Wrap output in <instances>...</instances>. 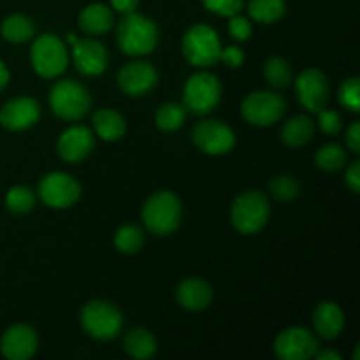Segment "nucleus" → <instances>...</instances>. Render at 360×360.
Wrapping results in <instances>:
<instances>
[{
    "mask_svg": "<svg viewBox=\"0 0 360 360\" xmlns=\"http://www.w3.org/2000/svg\"><path fill=\"white\" fill-rule=\"evenodd\" d=\"M183 56L197 69H210L220 62L221 42L217 30L206 23H197L181 39Z\"/></svg>",
    "mask_w": 360,
    "mask_h": 360,
    "instance_id": "39448f33",
    "label": "nucleus"
},
{
    "mask_svg": "<svg viewBox=\"0 0 360 360\" xmlns=\"http://www.w3.org/2000/svg\"><path fill=\"white\" fill-rule=\"evenodd\" d=\"M313 329L319 338L333 341L345 329V313L334 301H322L313 311Z\"/></svg>",
    "mask_w": 360,
    "mask_h": 360,
    "instance_id": "aec40b11",
    "label": "nucleus"
},
{
    "mask_svg": "<svg viewBox=\"0 0 360 360\" xmlns=\"http://www.w3.org/2000/svg\"><path fill=\"white\" fill-rule=\"evenodd\" d=\"M95 148L94 130L84 125H72L60 134L56 153L67 164H79Z\"/></svg>",
    "mask_w": 360,
    "mask_h": 360,
    "instance_id": "f3484780",
    "label": "nucleus"
},
{
    "mask_svg": "<svg viewBox=\"0 0 360 360\" xmlns=\"http://www.w3.org/2000/svg\"><path fill=\"white\" fill-rule=\"evenodd\" d=\"M338 101L345 109L352 112L360 111V81L359 77H348L338 90Z\"/></svg>",
    "mask_w": 360,
    "mask_h": 360,
    "instance_id": "473e14b6",
    "label": "nucleus"
},
{
    "mask_svg": "<svg viewBox=\"0 0 360 360\" xmlns=\"http://www.w3.org/2000/svg\"><path fill=\"white\" fill-rule=\"evenodd\" d=\"M192 141L202 153L218 157L229 153L236 146V134L221 120H202L193 125Z\"/></svg>",
    "mask_w": 360,
    "mask_h": 360,
    "instance_id": "9b49d317",
    "label": "nucleus"
},
{
    "mask_svg": "<svg viewBox=\"0 0 360 360\" xmlns=\"http://www.w3.org/2000/svg\"><path fill=\"white\" fill-rule=\"evenodd\" d=\"M74 67L83 76H101L109 65V55L105 46L95 37L77 39L70 49Z\"/></svg>",
    "mask_w": 360,
    "mask_h": 360,
    "instance_id": "2eb2a0df",
    "label": "nucleus"
},
{
    "mask_svg": "<svg viewBox=\"0 0 360 360\" xmlns=\"http://www.w3.org/2000/svg\"><path fill=\"white\" fill-rule=\"evenodd\" d=\"M348 151L341 144L329 143L319 148L315 153V164L326 172H338L347 165Z\"/></svg>",
    "mask_w": 360,
    "mask_h": 360,
    "instance_id": "c85d7f7f",
    "label": "nucleus"
},
{
    "mask_svg": "<svg viewBox=\"0 0 360 360\" xmlns=\"http://www.w3.org/2000/svg\"><path fill=\"white\" fill-rule=\"evenodd\" d=\"M9 81H11L9 69H7L6 63H4L2 60H0V91H2L4 88L7 86V84H9Z\"/></svg>",
    "mask_w": 360,
    "mask_h": 360,
    "instance_id": "79ce46f5",
    "label": "nucleus"
},
{
    "mask_svg": "<svg viewBox=\"0 0 360 360\" xmlns=\"http://www.w3.org/2000/svg\"><path fill=\"white\" fill-rule=\"evenodd\" d=\"M287 13L285 0H250L248 14L253 21L271 25L280 21Z\"/></svg>",
    "mask_w": 360,
    "mask_h": 360,
    "instance_id": "a878e982",
    "label": "nucleus"
},
{
    "mask_svg": "<svg viewBox=\"0 0 360 360\" xmlns=\"http://www.w3.org/2000/svg\"><path fill=\"white\" fill-rule=\"evenodd\" d=\"M49 108L65 122H79L90 112L91 95L76 79H60L49 90Z\"/></svg>",
    "mask_w": 360,
    "mask_h": 360,
    "instance_id": "20e7f679",
    "label": "nucleus"
},
{
    "mask_svg": "<svg viewBox=\"0 0 360 360\" xmlns=\"http://www.w3.org/2000/svg\"><path fill=\"white\" fill-rule=\"evenodd\" d=\"M313 359H316V360H341V355L338 354V352H334V350H330V348H326V350H316V354H315V357Z\"/></svg>",
    "mask_w": 360,
    "mask_h": 360,
    "instance_id": "a19ab883",
    "label": "nucleus"
},
{
    "mask_svg": "<svg viewBox=\"0 0 360 360\" xmlns=\"http://www.w3.org/2000/svg\"><path fill=\"white\" fill-rule=\"evenodd\" d=\"M359 352H360V345L355 347V352H354V360H359Z\"/></svg>",
    "mask_w": 360,
    "mask_h": 360,
    "instance_id": "c03bdc74",
    "label": "nucleus"
},
{
    "mask_svg": "<svg viewBox=\"0 0 360 360\" xmlns=\"http://www.w3.org/2000/svg\"><path fill=\"white\" fill-rule=\"evenodd\" d=\"M30 63L35 74L44 79L62 76L69 67V51L65 42L55 34L37 35L32 42Z\"/></svg>",
    "mask_w": 360,
    "mask_h": 360,
    "instance_id": "0eeeda50",
    "label": "nucleus"
},
{
    "mask_svg": "<svg viewBox=\"0 0 360 360\" xmlns=\"http://www.w3.org/2000/svg\"><path fill=\"white\" fill-rule=\"evenodd\" d=\"M141 217H143V224L150 234L158 236V238L169 236L178 231L179 224H181V200L171 190H158L146 199Z\"/></svg>",
    "mask_w": 360,
    "mask_h": 360,
    "instance_id": "f03ea898",
    "label": "nucleus"
},
{
    "mask_svg": "<svg viewBox=\"0 0 360 360\" xmlns=\"http://www.w3.org/2000/svg\"><path fill=\"white\" fill-rule=\"evenodd\" d=\"M221 101V84L206 69L193 72L183 86V108L186 112L204 116L213 111Z\"/></svg>",
    "mask_w": 360,
    "mask_h": 360,
    "instance_id": "6e6552de",
    "label": "nucleus"
},
{
    "mask_svg": "<svg viewBox=\"0 0 360 360\" xmlns=\"http://www.w3.org/2000/svg\"><path fill=\"white\" fill-rule=\"evenodd\" d=\"M292 83L295 88V97L302 108L311 112L326 108L330 95V83L322 70L309 67L299 72V76Z\"/></svg>",
    "mask_w": 360,
    "mask_h": 360,
    "instance_id": "ddd939ff",
    "label": "nucleus"
},
{
    "mask_svg": "<svg viewBox=\"0 0 360 360\" xmlns=\"http://www.w3.org/2000/svg\"><path fill=\"white\" fill-rule=\"evenodd\" d=\"M79 28L88 35H102L109 32L115 25V14H112L111 7L105 4L94 2L88 4L77 18Z\"/></svg>",
    "mask_w": 360,
    "mask_h": 360,
    "instance_id": "4be33fe9",
    "label": "nucleus"
},
{
    "mask_svg": "<svg viewBox=\"0 0 360 360\" xmlns=\"http://www.w3.org/2000/svg\"><path fill=\"white\" fill-rule=\"evenodd\" d=\"M41 118V104L34 97L9 98L0 108V125L11 132H20L34 127Z\"/></svg>",
    "mask_w": 360,
    "mask_h": 360,
    "instance_id": "dca6fc26",
    "label": "nucleus"
},
{
    "mask_svg": "<svg viewBox=\"0 0 360 360\" xmlns=\"http://www.w3.org/2000/svg\"><path fill=\"white\" fill-rule=\"evenodd\" d=\"M176 301L183 309L188 311H202L213 302V287L202 278H185L179 281L174 290Z\"/></svg>",
    "mask_w": 360,
    "mask_h": 360,
    "instance_id": "6ab92c4d",
    "label": "nucleus"
},
{
    "mask_svg": "<svg viewBox=\"0 0 360 360\" xmlns=\"http://www.w3.org/2000/svg\"><path fill=\"white\" fill-rule=\"evenodd\" d=\"M118 88L129 97H143L155 90L158 84V72L150 62L134 60L125 63L118 72Z\"/></svg>",
    "mask_w": 360,
    "mask_h": 360,
    "instance_id": "4468645a",
    "label": "nucleus"
},
{
    "mask_svg": "<svg viewBox=\"0 0 360 360\" xmlns=\"http://www.w3.org/2000/svg\"><path fill=\"white\" fill-rule=\"evenodd\" d=\"M200 2L211 13L218 14V16L231 18L245 9L246 0H200Z\"/></svg>",
    "mask_w": 360,
    "mask_h": 360,
    "instance_id": "72a5a7b5",
    "label": "nucleus"
},
{
    "mask_svg": "<svg viewBox=\"0 0 360 360\" xmlns=\"http://www.w3.org/2000/svg\"><path fill=\"white\" fill-rule=\"evenodd\" d=\"M185 122L186 109L183 108V104H178V102H165V104H160L157 112H155V125L162 132H174V130L181 129Z\"/></svg>",
    "mask_w": 360,
    "mask_h": 360,
    "instance_id": "cd10ccee",
    "label": "nucleus"
},
{
    "mask_svg": "<svg viewBox=\"0 0 360 360\" xmlns=\"http://www.w3.org/2000/svg\"><path fill=\"white\" fill-rule=\"evenodd\" d=\"M287 112V101L281 94L271 90H257L245 97L241 116L253 127H271Z\"/></svg>",
    "mask_w": 360,
    "mask_h": 360,
    "instance_id": "1a4fd4ad",
    "label": "nucleus"
},
{
    "mask_svg": "<svg viewBox=\"0 0 360 360\" xmlns=\"http://www.w3.org/2000/svg\"><path fill=\"white\" fill-rule=\"evenodd\" d=\"M271 217V202L260 190H245L231 206V224L239 234L252 236L262 231Z\"/></svg>",
    "mask_w": 360,
    "mask_h": 360,
    "instance_id": "7ed1b4c3",
    "label": "nucleus"
},
{
    "mask_svg": "<svg viewBox=\"0 0 360 360\" xmlns=\"http://www.w3.org/2000/svg\"><path fill=\"white\" fill-rule=\"evenodd\" d=\"M0 34L7 42L25 44L35 37V23L30 16L23 13L9 14L0 23Z\"/></svg>",
    "mask_w": 360,
    "mask_h": 360,
    "instance_id": "b1692460",
    "label": "nucleus"
},
{
    "mask_svg": "<svg viewBox=\"0 0 360 360\" xmlns=\"http://www.w3.org/2000/svg\"><path fill=\"white\" fill-rule=\"evenodd\" d=\"M345 141H347V148L352 151V153L355 155L360 153V123L359 122H354L350 127H348Z\"/></svg>",
    "mask_w": 360,
    "mask_h": 360,
    "instance_id": "58836bf2",
    "label": "nucleus"
},
{
    "mask_svg": "<svg viewBox=\"0 0 360 360\" xmlns=\"http://www.w3.org/2000/svg\"><path fill=\"white\" fill-rule=\"evenodd\" d=\"M144 245L143 229L134 224L122 225L115 234V248L125 255H134L139 252Z\"/></svg>",
    "mask_w": 360,
    "mask_h": 360,
    "instance_id": "c756f323",
    "label": "nucleus"
},
{
    "mask_svg": "<svg viewBox=\"0 0 360 360\" xmlns=\"http://www.w3.org/2000/svg\"><path fill=\"white\" fill-rule=\"evenodd\" d=\"M37 195L51 210H67L81 199V185L67 172L53 171L41 178Z\"/></svg>",
    "mask_w": 360,
    "mask_h": 360,
    "instance_id": "9d476101",
    "label": "nucleus"
},
{
    "mask_svg": "<svg viewBox=\"0 0 360 360\" xmlns=\"http://www.w3.org/2000/svg\"><path fill=\"white\" fill-rule=\"evenodd\" d=\"M264 77H266L267 84H271L276 90L288 88L294 81L290 63L281 58V56H271V58L266 60V63H264Z\"/></svg>",
    "mask_w": 360,
    "mask_h": 360,
    "instance_id": "bb28decb",
    "label": "nucleus"
},
{
    "mask_svg": "<svg viewBox=\"0 0 360 360\" xmlns=\"http://www.w3.org/2000/svg\"><path fill=\"white\" fill-rule=\"evenodd\" d=\"M252 21L250 18L243 16L241 13L234 14V16L229 18V35H231L234 41L245 42L252 37Z\"/></svg>",
    "mask_w": 360,
    "mask_h": 360,
    "instance_id": "c9c22d12",
    "label": "nucleus"
},
{
    "mask_svg": "<svg viewBox=\"0 0 360 360\" xmlns=\"http://www.w3.org/2000/svg\"><path fill=\"white\" fill-rule=\"evenodd\" d=\"M37 193L25 185H16L7 190L6 193V207L14 214H27L34 210Z\"/></svg>",
    "mask_w": 360,
    "mask_h": 360,
    "instance_id": "7c9ffc66",
    "label": "nucleus"
},
{
    "mask_svg": "<svg viewBox=\"0 0 360 360\" xmlns=\"http://www.w3.org/2000/svg\"><path fill=\"white\" fill-rule=\"evenodd\" d=\"M220 60L229 69H239L243 65V62H245V51L236 44L227 46V48H221Z\"/></svg>",
    "mask_w": 360,
    "mask_h": 360,
    "instance_id": "e433bc0d",
    "label": "nucleus"
},
{
    "mask_svg": "<svg viewBox=\"0 0 360 360\" xmlns=\"http://www.w3.org/2000/svg\"><path fill=\"white\" fill-rule=\"evenodd\" d=\"M94 134L102 141L115 143L127 134V120L122 112L111 108H102L94 112Z\"/></svg>",
    "mask_w": 360,
    "mask_h": 360,
    "instance_id": "412c9836",
    "label": "nucleus"
},
{
    "mask_svg": "<svg viewBox=\"0 0 360 360\" xmlns=\"http://www.w3.org/2000/svg\"><path fill=\"white\" fill-rule=\"evenodd\" d=\"M39 338L34 327L27 323H16L6 329L0 340V352L9 360H28L35 355Z\"/></svg>",
    "mask_w": 360,
    "mask_h": 360,
    "instance_id": "a211bd4d",
    "label": "nucleus"
},
{
    "mask_svg": "<svg viewBox=\"0 0 360 360\" xmlns=\"http://www.w3.org/2000/svg\"><path fill=\"white\" fill-rule=\"evenodd\" d=\"M319 115V127L326 136H338L343 130V118L336 109L322 108L316 111Z\"/></svg>",
    "mask_w": 360,
    "mask_h": 360,
    "instance_id": "f704fd0d",
    "label": "nucleus"
},
{
    "mask_svg": "<svg viewBox=\"0 0 360 360\" xmlns=\"http://www.w3.org/2000/svg\"><path fill=\"white\" fill-rule=\"evenodd\" d=\"M269 192L278 200H294L301 193V183L290 174H280L269 181Z\"/></svg>",
    "mask_w": 360,
    "mask_h": 360,
    "instance_id": "2f4dec72",
    "label": "nucleus"
},
{
    "mask_svg": "<svg viewBox=\"0 0 360 360\" xmlns=\"http://www.w3.org/2000/svg\"><path fill=\"white\" fill-rule=\"evenodd\" d=\"M345 183H347L348 188L354 193H359L360 190V162L354 160L347 167V172H345Z\"/></svg>",
    "mask_w": 360,
    "mask_h": 360,
    "instance_id": "4c0bfd02",
    "label": "nucleus"
},
{
    "mask_svg": "<svg viewBox=\"0 0 360 360\" xmlns=\"http://www.w3.org/2000/svg\"><path fill=\"white\" fill-rule=\"evenodd\" d=\"M158 37L160 32L157 23L137 11L123 14L116 27V41L120 49L129 56H144L153 53L158 46Z\"/></svg>",
    "mask_w": 360,
    "mask_h": 360,
    "instance_id": "f257e3e1",
    "label": "nucleus"
},
{
    "mask_svg": "<svg viewBox=\"0 0 360 360\" xmlns=\"http://www.w3.org/2000/svg\"><path fill=\"white\" fill-rule=\"evenodd\" d=\"M319 347V336L313 330L294 326L278 334L273 350L280 360H308L315 357Z\"/></svg>",
    "mask_w": 360,
    "mask_h": 360,
    "instance_id": "f8f14e48",
    "label": "nucleus"
},
{
    "mask_svg": "<svg viewBox=\"0 0 360 360\" xmlns=\"http://www.w3.org/2000/svg\"><path fill=\"white\" fill-rule=\"evenodd\" d=\"M111 2V7L120 14H129L137 11V6H139V0H109Z\"/></svg>",
    "mask_w": 360,
    "mask_h": 360,
    "instance_id": "ea45409f",
    "label": "nucleus"
},
{
    "mask_svg": "<svg viewBox=\"0 0 360 360\" xmlns=\"http://www.w3.org/2000/svg\"><path fill=\"white\" fill-rule=\"evenodd\" d=\"M77 39H79V37H76V34H72V32H69V34H67V39H65V41H67V42H69V44H70V46H72V44H74V42H76V41H77Z\"/></svg>",
    "mask_w": 360,
    "mask_h": 360,
    "instance_id": "37998d69",
    "label": "nucleus"
},
{
    "mask_svg": "<svg viewBox=\"0 0 360 360\" xmlns=\"http://www.w3.org/2000/svg\"><path fill=\"white\" fill-rule=\"evenodd\" d=\"M315 136V122L306 115L292 116L281 127V143L287 148H301L306 146Z\"/></svg>",
    "mask_w": 360,
    "mask_h": 360,
    "instance_id": "5701e85b",
    "label": "nucleus"
},
{
    "mask_svg": "<svg viewBox=\"0 0 360 360\" xmlns=\"http://www.w3.org/2000/svg\"><path fill=\"white\" fill-rule=\"evenodd\" d=\"M81 327L97 341H111L123 329V315L112 302L104 299H91L83 306L79 315Z\"/></svg>",
    "mask_w": 360,
    "mask_h": 360,
    "instance_id": "423d86ee",
    "label": "nucleus"
},
{
    "mask_svg": "<svg viewBox=\"0 0 360 360\" xmlns=\"http://www.w3.org/2000/svg\"><path fill=\"white\" fill-rule=\"evenodd\" d=\"M123 348L127 354L136 360H146L151 359L157 354V340L153 334L144 327H136V329L129 330L123 338Z\"/></svg>",
    "mask_w": 360,
    "mask_h": 360,
    "instance_id": "393cba45",
    "label": "nucleus"
}]
</instances>
